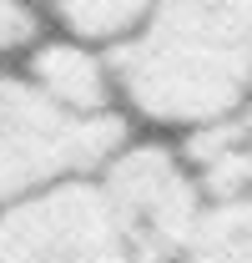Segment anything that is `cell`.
Instances as JSON below:
<instances>
[{
    "label": "cell",
    "instance_id": "1",
    "mask_svg": "<svg viewBox=\"0 0 252 263\" xmlns=\"http://www.w3.org/2000/svg\"><path fill=\"white\" fill-rule=\"evenodd\" d=\"M111 71L136 132L182 142L217 127L252 106V0H152Z\"/></svg>",
    "mask_w": 252,
    "mask_h": 263
},
{
    "label": "cell",
    "instance_id": "2",
    "mask_svg": "<svg viewBox=\"0 0 252 263\" xmlns=\"http://www.w3.org/2000/svg\"><path fill=\"white\" fill-rule=\"evenodd\" d=\"M131 132L121 111L76 117L31 86L20 66H0V213L66 177L101 172Z\"/></svg>",
    "mask_w": 252,
    "mask_h": 263
},
{
    "label": "cell",
    "instance_id": "3",
    "mask_svg": "<svg viewBox=\"0 0 252 263\" xmlns=\"http://www.w3.org/2000/svg\"><path fill=\"white\" fill-rule=\"evenodd\" d=\"M0 263H146V253L101 172H86L0 213Z\"/></svg>",
    "mask_w": 252,
    "mask_h": 263
},
{
    "label": "cell",
    "instance_id": "4",
    "mask_svg": "<svg viewBox=\"0 0 252 263\" xmlns=\"http://www.w3.org/2000/svg\"><path fill=\"white\" fill-rule=\"evenodd\" d=\"M106 193L116 197L126 228L136 233L146 263H182L207 218V193L192 177L172 137L131 132L101 167Z\"/></svg>",
    "mask_w": 252,
    "mask_h": 263
},
{
    "label": "cell",
    "instance_id": "5",
    "mask_svg": "<svg viewBox=\"0 0 252 263\" xmlns=\"http://www.w3.org/2000/svg\"><path fill=\"white\" fill-rule=\"evenodd\" d=\"M20 71L31 76V86H40L56 106L76 111V117H116L121 111V101H116V71H111V46L51 31L20 61Z\"/></svg>",
    "mask_w": 252,
    "mask_h": 263
},
{
    "label": "cell",
    "instance_id": "6",
    "mask_svg": "<svg viewBox=\"0 0 252 263\" xmlns=\"http://www.w3.org/2000/svg\"><path fill=\"white\" fill-rule=\"evenodd\" d=\"M51 26L66 35H81V41H96V46H116L141 15L152 0H40Z\"/></svg>",
    "mask_w": 252,
    "mask_h": 263
},
{
    "label": "cell",
    "instance_id": "7",
    "mask_svg": "<svg viewBox=\"0 0 252 263\" xmlns=\"http://www.w3.org/2000/svg\"><path fill=\"white\" fill-rule=\"evenodd\" d=\"M182 263H252V197L207 208Z\"/></svg>",
    "mask_w": 252,
    "mask_h": 263
},
{
    "label": "cell",
    "instance_id": "8",
    "mask_svg": "<svg viewBox=\"0 0 252 263\" xmlns=\"http://www.w3.org/2000/svg\"><path fill=\"white\" fill-rule=\"evenodd\" d=\"M56 31L40 0H0V66H20Z\"/></svg>",
    "mask_w": 252,
    "mask_h": 263
}]
</instances>
